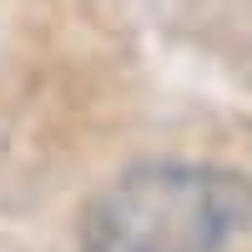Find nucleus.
Wrapping results in <instances>:
<instances>
[{"label": "nucleus", "instance_id": "f257e3e1", "mask_svg": "<svg viewBox=\"0 0 252 252\" xmlns=\"http://www.w3.org/2000/svg\"><path fill=\"white\" fill-rule=\"evenodd\" d=\"M252 187L217 166L152 161L96 197L86 252H247Z\"/></svg>", "mask_w": 252, "mask_h": 252}]
</instances>
